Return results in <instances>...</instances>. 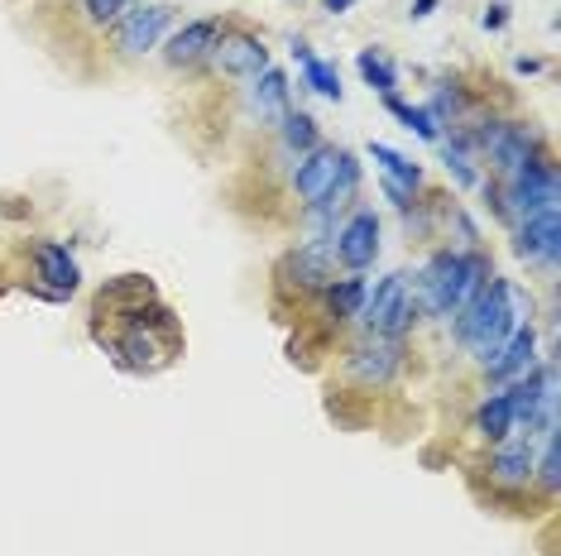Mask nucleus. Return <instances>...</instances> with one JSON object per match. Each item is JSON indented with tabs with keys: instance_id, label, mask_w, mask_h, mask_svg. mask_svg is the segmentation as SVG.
<instances>
[{
	"instance_id": "7",
	"label": "nucleus",
	"mask_w": 561,
	"mask_h": 556,
	"mask_svg": "<svg viewBox=\"0 0 561 556\" xmlns=\"http://www.w3.org/2000/svg\"><path fill=\"white\" fill-rule=\"evenodd\" d=\"M375 255H379V217L369 207H355L336 225V235H331V259L346 264L351 274H365L375 264Z\"/></svg>"
},
{
	"instance_id": "21",
	"label": "nucleus",
	"mask_w": 561,
	"mask_h": 556,
	"mask_svg": "<svg viewBox=\"0 0 561 556\" xmlns=\"http://www.w3.org/2000/svg\"><path fill=\"white\" fill-rule=\"evenodd\" d=\"M476 432L490 441V447L518 432V427H514V408H508V394H504V389H494V394L476 408Z\"/></svg>"
},
{
	"instance_id": "16",
	"label": "nucleus",
	"mask_w": 561,
	"mask_h": 556,
	"mask_svg": "<svg viewBox=\"0 0 561 556\" xmlns=\"http://www.w3.org/2000/svg\"><path fill=\"white\" fill-rule=\"evenodd\" d=\"M533 364H538V326H514V336L500 346V356L484 364V379H494V384H504V379H518L528 374Z\"/></svg>"
},
{
	"instance_id": "10",
	"label": "nucleus",
	"mask_w": 561,
	"mask_h": 556,
	"mask_svg": "<svg viewBox=\"0 0 561 556\" xmlns=\"http://www.w3.org/2000/svg\"><path fill=\"white\" fill-rule=\"evenodd\" d=\"M331 278H336V259H331V245H317V240L288 250L284 264H278V283L298 288V293H322Z\"/></svg>"
},
{
	"instance_id": "29",
	"label": "nucleus",
	"mask_w": 561,
	"mask_h": 556,
	"mask_svg": "<svg viewBox=\"0 0 561 556\" xmlns=\"http://www.w3.org/2000/svg\"><path fill=\"white\" fill-rule=\"evenodd\" d=\"M504 20H508V15H504V5H490V10H484V30H500Z\"/></svg>"
},
{
	"instance_id": "12",
	"label": "nucleus",
	"mask_w": 561,
	"mask_h": 556,
	"mask_svg": "<svg viewBox=\"0 0 561 556\" xmlns=\"http://www.w3.org/2000/svg\"><path fill=\"white\" fill-rule=\"evenodd\" d=\"M34 269H39V293L44 298H72L78 293V283H82V269H78V259L68 255V245H54V240H44V245H34Z\"/></svg>"
},
{
	"instance_id": "8",
	"label": "nucleus",
	"mask_w": 561,
	"mask_h": 556,
	"mask_svg": "<svg viewBox=\"0 0 561 556\" xmlns=\"http://www.w3.org/2000/svg\"><path fill=\"white\" fill-rule=\"evenodd\" d=\"M514 250L528 259V269L557 274V259H561V211H538V217L514 221Z\"/></svg>"
},
{
	"instance_id": "25",
	"label": "nucleus",
	"mask_w": 561,
	"mask_h": 556,
	"mask_svg": "<svg viewBox=\"0 0 561 556\" xmlns=\"http://www.w3.org/2000/svg\"><path fill=\"white\" fill-rule=\"evenodd\" d=\"M385 106H389L393 116H399V120L408 125V130H417V135H423L427 144H437V139H442V125L432 120V111H427V106H408V101H403L399 92H389V96H385Z\"/></svg>"
},
{
	"instance_id": "20",
	"label": "nucleus",
	"mask_w": 561,
	"mask_h": 556,
	"mask_svg": "<svg viewBox=\"0 0 561 556\" xmlns=\"http://www.w3.org/2000/svg\"><path fill=\"white\" fill-rule=\"evenodd\" d=\"M437 149H442V159H446V169H451V178L461 183V187H480V169H476V144H470V135L461 130H451V135H442L437 139Z\"/></svg>"
},
{
	"instance_id": "28",
	"label": "nucleus",
	"mask_w": 561,
	"mask_h": 556,
	"mask_svg": "<svg viewBox=\"0 0 561 556\" xmlns=\"http://www.w3.org/2000/svg\"><path fill=\"white\" fill-rule=\"evenodd\" d=\"M437 5H442V0H413V5H408V15H413V20H427Z\"/></svg>"
},
{
	"instance_id": "24",
	"label": "nucleus",
	"mask_w": 561,
	"mask_h": 556,
	"mask_svg": "<svg viewBox=\"0 0 561 556\" xmlns=\"http://www.w3.org/2000/svg\"><path fill=\"white\" fill-rule=\"evenodd\" d=\"M355 68H360V78L375 86L379 96H389V92H399V68L379 54V48H360V58H355Z\"/></svg>"
},
{
	"instance_id": "4",
	"label": "nucleus",
	"mask_w": 561,
	"mask_h": 556,
	"mask_svg": "<svg viewBox=\"0 0 561 556\" xmlns=\"http://www.w3.org/2000/svg\"><path fill=\"white\" fill-rule=\"evenodd\" d=\"M423 317L417 298L408 293V274H385L375 288L365 293V308H360V326L369 336H408Z\"/></svg>"
},
{
	"instance_id": "18",
	"label": "nucleus",
	"mask_w": 561,
	"mask_h": 556,
	"mask_svg": "<svg viewBox=\"0 0 561 556\" xmlns=\"http://www.w3.org/2000/svg\"><path fill=\"white\" fill-rule=\"evenodd\" d=\"M369 159L379 163V178H385L389 187H399V193H408V197H417L423 193V169H417V163H408L399 149H389V144H369Z\"/></svg>"
},
{
	"instance_id": "23",
	"label": "nucleus",
	"mask_w": 561,
	"mask_h": 556,
	"mask_svg": "<svg viewBox=\"0 0 561 556\" xmlns=\"http://www.w3.org/2000/svg\"><path fill=\"white\" fill-rule=\"evenodd\" d=\"M278 135H284V149L293 159H302L308 149L322 144V135H317V120L308 116V111H284L278 116Z\"/></svg>"
},
{
	"instance_id": "27",
	"label": "nucleus",
	"mask_w": 561,
	"mask_h": 556,
	"mask_svg": "<svg viewBox=\"0 0 561 556\" xmlns=\"http://www.w3.org/2000/svg\"><path fill=\"white\" fill-rule=\"evenodd\" d=\"M125 10H135V0H82V15H87V24H116Z\"/></svg>"
},
{
	"instance_id": "5",
	"label": "nucleus",
	"mask_w": 561,
	"mask_h": 556,
	"mask_svg": "<svg viewBox=\"0 0 561 556\" xmlns=\"http://www.w3.org/2000/svg\"><path fill=\"white\" fill-rule=\"evenodd\" d=\"M470 144H480L484 154H490L494 173H500V183H504V178H514L518 169H528V163L542 154V144H538V130H533V125L500 120V116L480 120V130L470 135Z\"/></svg>"
},
{
	"instance_id": "14",
	"label": "nucleus",
	"mask_w": 561,
	"mask_h": 556,
	"mask_svg": "<svg viewBox=\"0 0 561 556\" xmlns=\"http://www.w3.org/2000/svg\"><path fill=\"white\" fill-rule=\"evenodd\" d=\"M336 163H341V149H331V144H317L298 159V169L288 178V193L298 197V207H312V201L327 197L331 178H336Z\"/></svg>"
},
{
	"instance_id": "9",
	"label": "nucleus",
	"mask_w": 561,
	"mask_h": 556,
	"mask_svg": "<svg viewBox=\"0 0 561 556\" xmlns=\"http://www.w3.org/2000/svg\"><path fill=\"white\" fill-rule=\"evenodd\" d=\"M169 20H173L169 5H135V10H125V15L116 20L111 44H116L121 58H139V54H149V48H159Z\"/></svg>"
},
{
	"instance_id": "15",
	"label": "nucleus",
	"mask_w": 561,
	"mask_h": 556,
	"mask_svg": "<svg viewBox=\"0 0 561 556\" xmlns=\"http://www.w3.org/2000/svg\"><path fill=\"white\" fill-rule=\"evenodd\" d=\"M221 34H226L221 20H193L163 44V58H169V68H197V62L211 58V48Z\"/></svg>"
},
{
	"instance_id": "1",
	"label": "nucleus",
	"mask_w": 561,
	"mask_h": 556,
	"mask_svg": "<svg viewBox=\"0 0 561 556\" xmlns=\"http://www.w3.org/2000/svg\"><path fill=\"white\" fill-rule=\"evenodd\" d=\"M121 332L116 336H96L101 346L116 356L121 370H135V374H154L163 364H173V356L183 350V326L159 298L139 302V308L121 312Z\"/></svg>"
},
{
	"instance_id": "2",
	"label": "nucleus",
	"mask_w": 561,
	"mask_h": 556,
	"mask_svg": "<svg viewBox=\"0 0 561 556\" xmlns=\"http://www.w3.org/2000/svg\"><path fill=\"white\" fill-rule=\"evenodd\" d=\"M490 259L480 255V250H466V255H456V250H437L423 269H417V308L427 312V317L437 322H451L461 317L470 302L480 298V288L490 283Z\"/></svg>"
},
{
	"instance_id": "6",
	"label": "nucleus",
	"mask_w": 561,
	"mask_h": 556,
	"mask_svg": "<svg viewBox=\"0 0 561 556\" xmlns=\"http://www.w3.org/2000/svg\"><path fill=\"white\" fill-rule=\"evenodd\" d=\"M403 356L408 346L399 336H360L355 346L346 350V374L355 379L360 389H389L393 374L403 370Z\"/></svg>"
},
{
	"instance_id": "19",
	"label": "nucleus",
	"mask_w": 561,
	"mask_h": 556,
	"mask_svg": "<svg viewBox=\"0 0 561 556\" xmlns=\"http://www.w3.org/2000/svg\"><path fill=\"white\" fill-rule=\"evenodd\" d=\"M365 293H369V283L360 274H346V278H331V283L322 288V298H327V317L331 322H351V317H360V308H365Z\"/></svg>"
},
{
	"instance_id": "3",
	"label": "nucleus",
	"mask_w": 561,
	"mask_h": 556,
	"mask_svg": "<svg viewBox=\"0 0 561 556\" xmlns=\"http://www.w3.org/2000/svg\"><path fill=\"white\" fill-rule=\"evenodd\" d=\"M514 312H508V278L490 274V283L480 288V298L470 302L461 317H451V336L476 364H490L500 356V346L514 336Z\"/></svg>"
},
{
	"instance_id": "13",
	"label": "nucleus",
	"mask_w": 561,
	"mask_h": 556,
	"mask_svg": "<svg viewBox=\"0 0 561 556\" xmlns=\"http://www.w3.org/2000/svg\"><path fill=\"white\" fill-rule=\"evenodd\" d=\"M533 461H538V437L533 432H523L518 441L504 437V441H494L490 479L500 489H523V485H533Z\"/></svg>"
},
{
	"instance_id": "22",
	"label": "nucleus",
	"mask_w": 561,
	"mask_h": 556,
	"mask_svg": "<svg viewBox=\"0 0 561 556\" xmlns=\"http://www.w3.org/2000/svg\"><path fill=\"white\" fill-rule=\"evenodd\" d=\"M293 58H298V68H302V82H308L317 96H327V101H341V72L331 68L327 58H317V54H312V48L302 44V39L293 44Z\"/></svg>"
},
{
	"instance_id": "17",
	"label": "nucleus",
	"mask_w": 561,
	"mask_h": 556,
	"mask_svg": "<svg viewBox=\"0 0 561 556\" xmlns=\"http://www.w3.org/2000/svg\"><path fill=\"white\" fill-rule=\"evenodd\" d=\"M250 111H254L260 120H274V125H278V116H284V111H293V106H288V78L274 68V62L260 72V78H250Z\"/></svg>"
},
{
	"instance_id": "11",
	"label": "nucleus",
	"mask_w": 561,
	"mask_h": 556,
	"mask_svg": "<svg viewBox=\"0 0 561 556\" xmlns=\"http://www.w3.org/2000/svg\"><path fill=\"white\" fill-rule=\"evenodd\" d=\"M207 62L216 72H226V78H260V72L270 68V48H264V39H254V34L226 30Z\"/></svg>"
},
{
	"instance_id": "26",
	"label": "nucleus",
	"mask_w": 561,
	"mask_h": 556,
	"mask_svg": "<svg viewBox=\"0 0 561 556\" xmlns=\"http://www.w3.org/2000/svg\"><path fill=\"white\" fill-rule=\"evenodd\" d=\"M533 471H538V485L547 489V495H557V485H561V441H557V432L542 437V456L533 461Z\"/></svg>"
},
{
	"instance_id": "30",
	"label": "nucleus",
	"mask_w": 561,
	"mask_h": 556,
	"mask_svg": "<svg viewBox=\"0 0 561 556\" xmlns=\"http://www.w3.org/2000/svg\"><path fill=\"white\" fill-rule=\"evenodd\" d=\"M327 10L331 15H341V10H351V0H327Z\"/></svg>"
}]
</instances>
